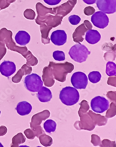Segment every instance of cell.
I'll use <instances>...</instances> for the list:
<instances>
[{"instance_id":"obj_1","label":"cell","mask_w":116,"mask_h":147,"mask_svg":"<svg viewBox=\"0 0 116 147\" xmlns=\"http://www.w3.org/2000/svg\"><path fill=\"white\" fill-rule=\"evenodd\" d=\"M77 1V0H68L64 3L54 8H48L41 3L36 4L38 16L35 22L40 25L42 44L47 45L50 43V31L61 24L64 17L73 9Z\"/></svg>"},{"instance_id":"obj_2","label":"cell","mask_w":116,"mask_h":147,"mask_svg":"<svg viewBox=\"0 0 116 147\" xmlns=\"http://www.w3.org/2000/svg\"><path fill=\"white\" fill-rule=\"evenodd\" d=\"M12 31L3 28L0 30V41L6 45L7 48L12 51H16L22 55L26 60V64L28 66H35L38 64V61L28 50L26 47H20L16 45L12 38Z\"/></svg>"},{"instance_id":"obj_3","label":"cell","mask_w":116,"mask_h":147,"mask_svg":"<svg viewBox=\"0 0 116 147\" xmlns=\"http://www.w3.org/2000/svg\"><path fill=\"white\" fill-rule=\"evenodd\" d=\"M51 69L54 78L61 82H65L68 73H71L74 69L72 63L66 62L63 63L49 62V65Z\"/></svg>"},{"instance_id":"obj_4","label":"cell","mask_w":116,"mask_h":147,"mask_svg":"<svg viewBox=\"0 0 116 147\" xmlns=\"http://www.w3.org/2000/svg\"><path fill=\"white\" fill-rule=\"evenodd\" d=\"M59 98L64 104L72 106L76 104L79 100V94L75 88L68 86L61 90Z\"/></svg>"},{"instance_id":"obj_5","label":"cell","mask_w":116,"mask_h":147,"mask_svg":"<svg viewBox=\"0 0 116 147\" xmlns=\"http://www.w3.org/2000/svg\"><path fill=\"white\" fill-rule=\"evenodd\" d=\"M68 53L75 62L82 63L86 61L91 52L85 45L79 43L71 47Z\"/></svg>"},{"instance_id":"obj_6","label":"cell","mask_w":116,"mask_h":147,"mask_svg":"<svg viewBox=\"0 0 116 147\" xmlns=\"http://www.w3.org/2000/svg\"><path fill=\"white\" fill-rule=\"evenodd\" d=\"M50 113L49 111L44 110L41 113L34 115L32 117L31 122L30 123V127L34 131L35 135L39 138V135L44 134L41 125L43 120L48 119L50 117Z\"/></svg>"},{"instance_id":"obj_7","label":"cell","mask_w":116,"mask_h":147,"mask_svg":"<svg viewBox=\"0 0 116 147\" xmlns=\"http://www.w3.org/2000/svg\"><path fill=\"white\" fill-rule=\"evenodd\" d=\"M24 86L27 90L31 92H38L43 86V82L41 77L36 74L28 75L25 78Z\"/></svg>"},{"instance_id":"obj_8","label":"cell","mask_w":116,"mask_h":147,"mask_svg":"<svg viewBox=\"0 0 116 147\" xmlns=\"http://www.w3.org/2000/svg\"><path fill=\"white\" fill-rule=\"evenodd\" d=\"M91 106L95 113H102L109 109V101L103 97L96 96L91 100Z\"/></svg>"},{"instance_id":"obj_9","label":"cell","mask_w":116,"mask_h":147,"mask_svg":"<svg viewBox=\"0 0 116 147\" xmlns=\"http://www.w3.org/2000/svg\"><path fill=\"white\" fill-rule=\"evenodd\" d=\"M92 28V24L89 20H85L82 24L77 27L73 34V41L76 43L82 42L87 31Z\"/></svg>"},{"instance_id":"obj_10","label":"cell","mask_w":116,"mask_h":147,"mask_svg":"<svg viewBox=\"0 0 116 147\" xmlns=\"http://www.w3.org/2000/svg\"><path fill=\"white\" fill-rule=\"evenodd\" d=\"M71 82L73 87L76 89H85L88 84V77L85 74L79 71L72 75Z\"/></svg>"},{"instance_id":"obj_11","label":"cell","mask_w":116,"mask_h":147,"mask_svg":"<svg viewBox=\"0 0 116 147\" xmlns=\"http://www.w3.org/2000/svg\"><path fill=\"white\" fill-rule=\"evenodd\" d=\"M91 22L95 26L98 28L104 29L108 26L109 20L106 13L102 11H98L92 14Z\"/></svg>"},{"instance_id":"obj_12","label":"cell","mask_w":116,"mask_h":147,"mask_svg":"<svg viewBox=\"0 0 116 147\" xmlns=\"http://www.w3.org/2000/svg\"><path fill=\"white\" fill-rule=\"evenodd\" d=\"M98 9L107 14H113L116 12V0H97Z\"/></svg>"},{"instance_id":"obj_13","label":"cell","mask_w":116,"mask_h":147,"mask_svg":"<svg viewBox=\"0 0 116 147\" xmlns=\"http://www.w3.org/2000/svg\"><path fill=\"white\" fill-rule=\"evenodd\" d=\"M50 39L54 45L57 46H61L66 42L67 34L64 30H56L52 33Z\"/></svg>"},{"instance_id":"obj_14","label":"cell","mask_w":116,"mask_h":147,"mask_svg":"<svg viewBox=\"0 0 116 147\" xmlns=\"http://www.w3.org/2000/svg\"><path fill=\"white\" fill-rule=\"evenodd\" d=\"M16 65L14 62L4 61L0 65V72L6 77H9L16 71Z\"/></svg>"},{"instance_id":"obj_15","label":"cell","mask_w":116,"mask_h":147,"mask_svg":"<svg viewBox=\"0 0 116 147\" xmlns=\"http://www.w3.org/2000/svg\"><path fill=\"white\" fill-rule=\"evenodd\" d=\"M42 79L45 86L52 87L54 84V76L51 69L49 67H45L43 70Z\"/></svg>"},{"instance_id":"obj_16","label":"cell","mask_w":116,"mask_h":147,"mask_svg":"<svg viewBox=\"0 0 116 147\" xmlns=\"http://www.w3.org/2000/svg\"><path fill=\"white\" fill-rule=\"evenodd\" d=\"M85 39L89 44L94 45L100 40L101 35L97 30L92 29L86 32Z\"/></svg>"},{"instance_id":"obj_17","label":"cell","mask_w":116,"mask_h":147,"mask_svg":"<svg viewBox=\"0 0 116 147\" xmlns=\"http://www.w3.org/2000/svg\"><path fill=\"white\" fill-rule=\"evenodd\" d=\"M32 71V68L26 64H24L14 76L12 77V82L19 83L24 75H29Z\"/></svg>"},{"instance_id":"obj_18","label":"cell","mask_w":116,"mask_h":147,"mask_svg":"<svg viewBox=\"0 0 116 147\" xmlns=\"http://www.w3.org/2000/svg\"><path fill=\"white\" fill-rule=\"evenodd\" d=\"M31 39L30 35L25 31H20L15 36V40L18 45L25 46L29 43Z\"/></svg>"},{"instance_id":"obj_19","label":"cell","mask_w":116,"mask_h":147,"mask_svg":"<svg viewBox=\"0 0 116 147\" xmlns=\"http://www.w3.org/2000/svg\"><path fill=\"white\" fill-rule=\"evenodd\" d=\"M16 110L17 113L20 116H25L31 113L32 107L28 102L23 101L18 103Z\"/></svg>"},{"instance_id":"obj_20","label":"cell","mask_w":116,"mask_h":147,"mask_svg":"<svg viewBox=\"0 0 116 147\" xmlns=\"http://www.w3.org/2000/svg\"><path fill=\"white\" fill-rule=\"evenodd\" d=\"M37 96L41 102H47L52 98V94L50 89L46 87H42L38 92Z\"/></svg>"},{"instance_id":"obj_21","label":"cell","mask_w":116,"mask_h":147,"mask_svg":"<svg viewBox=\"0 0 116 147\" xmlns=\"http://www.w3.org/2000/svg\"><path fill=\"white\" fill-rule=\"evenodd\" d=\"M56 123L52 119H48L44 123L43 126L45 131L48 133L54 132L56 129Z\"/></svg>"},{"instance_id":"obj_22","label":"cell","mask_w":116,"mask_h":147,"mask_svg":"<svg viewBox=\"0 0 116 147\" xmlns=\"http://www.w3.org/2000/svg\"><path fill=\"white\" fill-rule=\"evenodd\" d=\"M26 141V138L22 133H18L12 139V147H18L20 144H23Z\"/></svg>"},{"instance_id":"obj_23","label":"cell","mask_w":116,"mask_h":147,"mask_svg":"<svg viewBox=\"0 0 116 147\" xmlns=\"http://www.w3.org/2000/svg\"><path fill=\"white\" fill-rule=\"evenodd\" d=\"M106 73L109 76H114L116 75V65L113 62L107 63Z\"/></svg>"},{"instance_id":"obj_24","label":"cell","mask_w":116,"mask_h":147,"mask_svg":"<svg viewBox=\"0 0 116 147\" xmlns=\"http://www.w3.org/2000/svg\"><path fill=\"white\" fill-rule=\"evenodd\" d=\"M101 78V75L98 71H92L88 75L89 80L92 83H98L100 81Z\"/></svg>"},{"instance_id":"obj_25","label":"cell","mask_w":116,"mask_h":147,"mask_svg":"<svg viewBox=\"0 0 116 147\" xmlns=\"http://www.w3.org/2000/svg\"><path fill=\"white\" fill-rule=\"evenodd\" d=\"M40 139V142L41 144L45 147L50 146L53 144V139L50 136L45 135V133L43 134L39 137Z\"/></svg>"},{"instance_id":"obj_26","label":"cell","mask_w":116,"mask_h":147,"mask_svg":"<svg viewBox=\"0 0 116 147\" xmlns=\"http://www.w3.org/2000/svg\"><path fill=\"white\" fill-rule=\"evenodd\" d=\"M53 57L55 60L62 61L65 60V54L64 52L60 51H56L53 52Z\"/></svg>"},{"instance_id":"obj_27","label":"cell","mask_w":116,"mask_h":147,"mask_svg":"<svg viewBox=\"0 0 116 147\" xmlns=\"http://www.w3.org/2000/svg\"><path fill=\"white\" fill-rule=\"evenodd\" d=\"M24 16L27 19L33 20L35 19L36 14L32 9H26L24 12Z\"/></svg>"},{"instance_id":"obj_28","label":"cell","mask_w":116,"mask_h":147,"mask_svg":"<svg viewBox=\"0 0 116 147\" xmlns=\"http://www.w3.org/2000/svg\"><path fill=\"white\" fill-rule=\"evenodd\" d=\"M68 20L72 25H77L81 21V18L76 15H72L68 18Z\"/></svg>"},{"instance_id":"obj_29","label":"cell","mask_w":116,"mask_h":147,"mask_svg":"<svg viewBox=\"0 0 116 147\" xmlns=\"http://www.w3.org/2000/svg\"><path fill=\"white\" fill-rule=\"evenodd\" d=\"M16 0H0V9L2 10L9 7L10 4L14 3Z\"/></svg>"},{"instance_id":"obj_30","label":"cell","mask_w":116,"mask_h":147,"mask_svg":"<svg viewBox=\"0 0 116 147\" xmlns=\"http://www.w3.org/2000/svg\"><path fill=\"white\" fill-rule=\"evenodd\" d=\"M7 52L5 44L0 41V61L5 56Z\"/></svg>"},{"instance_id":"obj_31","label":"cell","mask_w":116,"mask_h":147,"mask_svg":"<svg viewBox=\"0 0 116 147\" xmlns=\"http://www.w3.org/2000/svg\"><path fill=\"white\" fill-rule=\"evenodd\" d=\"M84 13L85 15L87 16H92L95 13V9L92 7H87L84 9Z\"/></svg>"},{"instance_id":"obj_32","label":"cell","mask_w":116,"mask_h":147,"mask_svg":"<svg viewBox=\"0 0 116 147\" xmlns=\"http://www.w3.org/2000/svg\"><path fill=\"white\" fill-rule=\"evenodd\" d=\"M24 133L25 135L28 134V135H26V136L28 138L30 139H34V138L35 136V134L34 133V132L31 129H27L24 131Z\"/></svg>"},{"instance_id":"obj_33","label":"cell","mask_w":116,"mask_h":147,"mask_svg":"<svg viewBox=\"0 0 116 147\" xmlns=\"http://www.w3.org/2000/svg\"><path fill=\"white\" fill-rule=\"evenodd\" d=\"M43 1L50 6H54L59 4L61 0H43Z\"/></svg>"},{"instance_id":"obj_34","label":"cell","mask_w":116,"mask_h":147,"mask_svg":"<svg viewBox=\"0 0 116 147\" xmlns=\"http://www.w3.org/2000/svg\"><path fill=\"white\" fill-rule=\"evenodd\" d=\"M7 132V129L4 126L0 127V136H3Z\"/></svg>"},{"instance_id":"obj_35","label":"cell","mask_w":116,"mask_h":147,"mask_svg":"<svg viewBox=\"0 0 116 147\" xmlns=\"http://www.w3.org/2000/svg\"><path fill=\"white\" fill-rule=\"evenodd\" d=\"M83 1L87 4L92 5V4L95 3L97 0H83Z\"/></svg>"},{"instance_id":"obj_36","label":"cell","mask_w":116,"mask_h":147,"mask_svg":"<svg viewBox=\"0 0 116 147\" xmlns=\"http://www.w3.org/2000/svg\"><path fill=\"white\" fill-rule=\"evenodd\" d=\"M0 147H3V144H2L1 142H0Z\"/></svg>"},{"instance_id":"obj_37","label":"cell","mask_w":116,"mask_h":147,"mask_svg":"<svg viewBox=\"0 0 116 147\" xmlns=\"http://www.w3.org/2000/svg\"><path fill=\"white\" fill-rule=\"evenodd\" d=\"M0 114H1V111H0Z\"/></svg>"},{"instance_id":"obj_38","label":"cell","mask_w":116,"mask_h":147,"mask_svg":"<svg viewBox=\"0 0 116 147\" xmlns=\"http://www.w3.org/2000/svg\"><path fill=\"white\" fill-rule=\"evenodd\" d=\"M1 10L0 9V11H1Z\"/></svg>"}]
</instances>
